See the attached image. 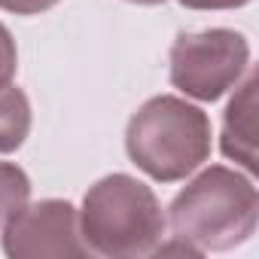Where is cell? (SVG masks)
Listing matches in <instances>:
<instances>
[{
    "mask_svg": "<svg viewBox=\"0 0 259 259\" xmlns=\"http://www.w3.org/2000/svg\"><path fill=\"white\" fill-rule=\"evenodd\" d=\"M210 116L177 95L144 101L125 125V153L156 183H177L210 159Z\"/></svg>",
    "mask_w": 259,
    "mask_h": 259,
    "instance_id": "cell-2",
    "label": "cell"
},
{
    "mask_svg": "<svg viewBox=\"0 0 259 259\" xmlns=\"http://www.w3.org/2000/svg\"><path fill=\"white\" fill-rule=\"evenodd\" d=\"M31 135V101L19 85L0 89V153H16Z\"/></svg>",
    "mask_w": 259,
    "mask_h": 259,
    "instance_id": "cell-7",
    "label": "cell"
},
{
    "mask_svg": "<svg viewBox=\"0 0 259 259\" xmlns=\"http://www.w3.org/2000/svg\"><path fill=\"white\" fill-rule=\"evenodd\" d=\"M220 150L247 174L256 171V73H247V79L235 85V98L226 104Z\"/></svg>",
    "mask_w": 259,
    "mask_h": 259,
    "instance_id": "cell-6",
    "label": "cell"
},
{
    "mask_svg": "<svg viewBox=\"0 0 259 259\" xmlns=\"http://www.w3.org/2000/svg\"><path fill=\"white\" fill-rule=\"evenodd\" d=\"M177 4L186 10H238L247 7L250 0H177Z\"/></svg>",
    "mask_w": 259,
    "mask_h": 259,
    "instance_id": "cell-11",
    "label": "cell"
},
{
    "mask_svg": "<svg viewBox=\"0 0 259 259\" xmlns=\"http://www.w3.org/2000/svg\"><path fill=\"white\" fill-rule=\"evenodd\" d=\"M25 201H31V177L16 162H0V229Z\"/></svg>",
    "mask_w": 259,
    "mask_h": 259,
    "instance_id": "cell-8",
    "label": "cell"
},
{
    "mask_svg": "<svg viewBox=\"0 0 259 259\" xmlns=\"http://www.w3.org/2000/svg\"><path fill=\"white\" fill-rule=\"evenodd\" d=\"M250 67V43L241 31L207 28L180 34L168 55V76L186 98L213 104L232 92Z\"/></svg>",
    "mask_w": 259,
    "mask_h": 259,
    "instance_id": "cell-4",
    "label": "cell"
},
{
    "mask_svg": "<svg viewBox=\"0 0 259 259\" xmlns=\"http://www.w3.org/2000/svg\"><path fill=\"white\" fill-rule=\"evenodd\" d=\"M16 70H19V49L10 28L0 22V89L16 79Z\"/></svg>",
    "mask_w": 259,
    "mask_h": 259,
    "instance_id": "cell-9",
    "label": "cell"
},
{
    "mask_svg": "<svg viewBox=\"0 0 259 259\" xmlns=\"http://www.w3.org/2000/svg\"><path fill=\"white\" fill-rule=\"evenodd\" d=\"M156 192L132 174H107L89 186L79 207V235L89 253L104 259L150 256L165 235Z\"/></svg>",
    "mask_w": 259,
    "mask_h": 259,
    "instance_id": "cell-3",
    "label": "cell"
},
{
    "mask_svg": "<svg viewBox=\"0 0 259 259\" xmlns=\"http://www.w3.org/2000/svg\"><path fill=\"white\" fill-rule=\"evenodd\" d=\"M128 4H138V7H159L165 0H128Z\"/></svg>",
    "mask_w": 259,
    "mask_h": 259,
    "instance_id": "cell-12",
    "label": "cell"
},
{
    "mask_svg": "<svg viewBox=\"0 0 259 259\" xmlns=\"http://www.w3.org/2000/svg\"><path fill=\"white\" fill-rule=\"evenodd\" d=\"M61 0H0L4 13H16V16H40L46 10H52Z\"/></svg>",
    "mask_w": 259,
    "mask_h": 259,
    "instance_id": "cell-10",
    "label": "cell"
},
{
    "mask_svg": "<svg viewBox=\"0 0 259 259\" xmlns=\"http://www.w3.org/2000/svg\"><path fill=\"white\" fill-rule=\"evenodd\" d=\"M259 192L253 180L229 165L198 171L168 204V226L177 241L204 253H226L253 238Z\"/></svg>",
    "mask_w": 259,
    "mask_h": 259,
    "instance_id": "cell-1",
    "label": "cell"
},
{
    "mask_svg": "<svg viewBox=\"0 0 259 259\" xmlns=\"http://www.w3.org/2000/svg\"><path fill=\"white\" fill-rule=\"evenodd\" d=\"M10 259H82L89 247L79 235V210L64 198L25 201L0 229Z\"/></svg>",
    "mask_w": 259,
    "mask_h": 259,
    "instance_id": "cell-5",
    "label": "cell"
}]
</instances>
